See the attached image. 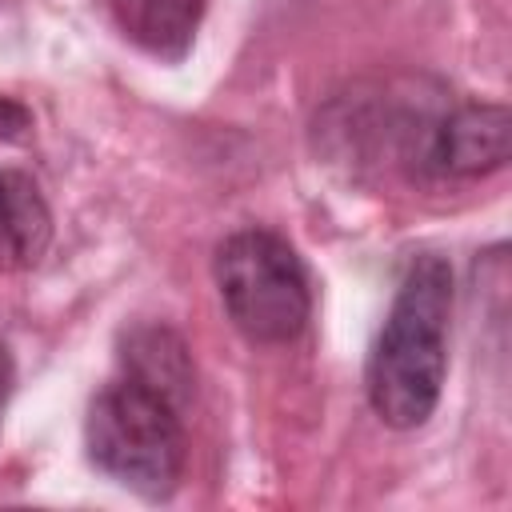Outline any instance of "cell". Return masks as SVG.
Masks as SVG:
<instances>
[{
  "label": "cell",
  "mask_w": 512,
  "mask_h": 512,
  "mask_svg": "<svg viewBox=\"0 0 512 512\" xmlns=\"http://www.w3.org/2000/svg\"><path fill=\"white\" fill-rule=\"evenodd\" d=\"M120 372L164 392L176 408H188L196 388L192 352L184 336L172 332L168 324H132L120 336Z\"/></svg>",
  "instance_id": "cell-6"
},
{
  "label": "cell",
  "mask_w": 512,
  "mask_h": 512,
  "mask_svg": "<svg viewBox=\"0 0 512 512\" xmlns=\"http://www.w3.org/2000/svg\"><path fill=\"white\" fill-rule=\"evenodd\" d=\"M52 244V212L32 176L0 168V272H28Z\"/></svg>",
  "instance_id": "cell-7"
},
{
  "label": "cell",
  "mask_w": 512,
  "mask_h": 512,
  "mask_svg": "<svg viewBox=\"0 0 512 512\" xmlns=\"http://www.w3.org/2000/svg\"><path fill=\"white\" fill-rule=\"evenodd\" d=\"M12 384H16V364H12V352H8V344H4V336H0V408H4L8 396H12Z\"/></svg>",
  "instance_id": "cell-9"
},
{
  "label": "cell",
  "mask_w": 512,
  "mask_h": 512,
  "mask_svg": "<svg viewBox=\"0 0 512 512\" xmlns=\"http://www.w3.org/2000/svg\"><path fill=\"white\" fill-rule=\"evenodd\" d=\"M28 128H32V112L20 100L0 96V140H20L28 136Z\"/></svg>",
  "instance_id": "cell-8"
},
{
  "label": "cell",
  "mask_w": 512,
  "mask_h": 512,
  "mask_svg": "<svg viewBox=\"0 0 512 512\" xmlns=\"http://www.w3.org/2000/svg\"><path fill=\"white\" fill-rule=\"evenodd\" d=\"M180 412L184 408H176L164 392L120 372L88 400V460L144 500H168L180 488L188 460Z\"/></svg>",
  "instance_id": "cell-2"
},
{
  "label": "cell",
  "mask_w": 512,
  "mask_h": 512,
  "mask_svg": "<svg viewBox=\"0 0 512 512\" xmlns=\"http://www.w3.org/2000/svg\"><path fill=\"white\" fill-rule=\"evenodd\" d=\"M452 296L456 288L444 256L424 252L404 268L364 372L368 404L388 428H420L440 404Z\"/></svg>",
  "instance_id": "cell-1"
},
{
  "label": "cell",
  "mask_w": 512,
  "mask_h": 512,
  "mask_svg": "<svg viewBox=\"0 0 512 512\" xmlns=\"http://www.w3.org/2000/svg\"><path fill=\"white\" fill-rule=\"evenodd\" d=\"M512 156V116L504 104H456L436 112L412 176L424 180H480L500 172Z\"/></svg>",
  "instance_id": "cell-4"
},
{
  "label": "cell",
  "mask_w": 512,
  "mask_h": 512,
  "mask_svg": "<svg viewBox=\"0 0 512 512\" xmlns=\"http://www.w3.org/2000/svg\"><path fill=\"white\" fill-rule=\"evenodd\" d=\"M108 12L124 40L164 64H176L192 52L208 0H108Z\"/></svg>",
  "instance_id": "cell-5"
},
{
  "label": "cell",
  "mask_w": 512,
  "mask_h": 512,
  "mask_svg": "<svg viewBox=\"0 0 512 512\" xmlns=\"http://www.w3.org/2000/svg\"><path fill=\"white\" fill-rule=\"evenodd\" d=\"M216 292L252 344H288L308 328L312 284L300 252L268 228H240L216 244Z\"/></svg>",
  "instance_id": "cell-3"
}]
</instances>
